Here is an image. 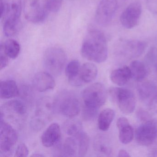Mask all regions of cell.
<instances>
[{
    "label": "cell",
    "mask_w": 157,
    "mask_h": 157,
    "mask_svg": "<svg viewBox=\"0 0 157 157\" xmlns=\"http://www.w3.org/2000/svg\"><path fill=\"white\" fill-rule=\"evenodd\" d=\"M98 69L94 64L86 63L81 67L79 77L83 83H90L96 79Z\"/></svg>",
    "instance_id": "19"
},
{
    "label": "cell",
    "mask_w": 157,
    "mask_h": 157,
    "mask_svg": "<svg viewBox=\"0 0 157 157\" xmlns=\"http://www.w3.org/2000/svg\"><path fill=\"white\" fill-rule=\"evenodd\" d=\"M31 157H44V155H43L42 154H40L39 153H34L31 155Z\"/></svg>",
    "instance_id": "32"
},
{
    "label": "cell",
    "mask_w": 157,
    "mask_h": 157,
    "mask_svg": "<svg viewBox=\"0 0 157 157\" xmlns=\"http://www.w3.org/2000/svg\"><path fill=\"white\" fill-rule=\"evenodd\" d=\"M142 13V6L138 1L130 3L121 13L120 21L124 28L131 29L139 23Z\"/></svg>",
    "instance_id": "11"
},
{
    "label": "cell",
    "mask_w": 157,
    "mask_h": 157,
    "mask_svg": "<svg viewBox=\"0 0 157 157\" xmlns=\"http://www.w3.org/2000/svg\"><path fill=\"white\" fill-rule=\"evenodd\" d=\"M33 83L35 90L40 92L53 90L56 85L55 79L51 74L44 71L36 73L33 79Z\"/></svg>",
    "instance_id": "13"
},
{
    "label": "cell",
    "mask_w": 157,
    "mask_h": 157,
    "mask_svg": "<svg viewBox=\"0 0 157 157\" xmlns=\"http://www.w3.org/2000/svg\"><path fill=\"white\" fill-rule=\"evenodd\" d=\"M127 0H101L95 12L96 22L102 26H108Z\"/></svg>",
    "instance_id": "3"
},
{
    "label": "cell",
    "mask_w": 157,
    "mask_h": 157,
    "mask_svg": "<svg viewBox=\"0 0 157 157\" xmlns=\"http://www.w3.org/2000/svg\"><path fill=\"white\" fill-rule=\"evenodd\" d=\"M48 12L46 0H25V15L29 21L33 23L43 22L46 19Z\"/></svg>",
    "instance_id": "8"
},
{
    "label": "cell",
    "mask_w": 157,
    "mask_h": 157,
    "mask_svg": "<svg viewBox=\"0 0 157 157\" xmlns=\"http://www.w3.org/2000/svg\"><path fill=\"white\" fill-rule=\"evenodd\" d=\"M1 19L3 22L4 34L8 37L15 36L21 28L22 11L21 0H1Z\"/></svg>",
    "instance_id": "2"
},
{
    "label": "cell",
    "mask_w": 157,
    "mask_h": 157,
    "mask_svg": "<svg viewBox=\"0 0 157 157\" xmlns=\"http://www.w3.org/2000/svg\"><path fill=\"white\" fill-rule=\"evenodd\" d=\"M152 105H154V107L156 108V110H157V94L154 97L153 101L152 102Z\"/></svg>",
    "instance_id": "31"
},
{
    "label": "cell",
    "mask_w": 157,
    "mask_h": 157,
    "mask_svg": "<svg viewBox=\"0 0 157 157\" xmlns=\"http://www.w3.org/2000/svg\"><path fill=\"white\" fill-rule=\"evenodd\" d=\"M82 57L90 61L103 63L108 57L107 40L104 33L96 28L89 29L81 47Z\"/></svg>",
    "instance_id": "1"
},
{
    "label": "cell",
    "mask_w": 157,
    "mask_h": 157,
    "mask_svg": "<svg viewBox=\"0 0 157 157\" xmlns=\"http://www.w3.org/2000/svg\"><path fill=\"white\" fill-rule=\"evenodd\" d=\"M111 96L115 100L120 111L125 114H129L136 108V96L129 89L116 88L111 90Z\"/></svg>",
    "instance_id": "7"
},
{
    "label": "cell",
    "mask_w": 157,
    "mask_h": 157,
    "mask_svg": "<svg viewBox=\"0 0 157 157\" xmlns=\"http://www.w3.org/2000/svg\"><path fill=\"white\" fill-rule=\"evenodd\" d=\"M135 138L140 145L148 146L153 143L157 136V121L149 119L141 124L135 132Z\"/></svg>",
    "instance_id": "10"
},
{
    "label": "cell",
    "mask_w": 157,
    "mask_h": 157,
    "mask_svg": "<svg viewBox=\"0 0 157 157\" xmlns=\"http://www.w3.org/2000/svg\"><path fill=\"white\" fill-rule=\"evenodd\" d=\"M78 140V154L79 157H84L88 152L90 145V137L83 131L77 136Z\"/></svg>",
    "instance_id": "25"
},
{
    "label": "cell",
    "mask_w": 157,
    "mask_h": 157,
    "mask_svg": "<svg viewBox=\"0 0 157 157\" xmlns=\"http://www.w3.org/2000/svg\"><path fill=\"white\" fill-rule=\"evenodd\" d=\"M60 126L57 123L51 124L41 136L42 144L46 147H51L58 144L61 139Z\"/></svg>",
    "instance_id": "14"
},
{
    "label": "cell",
    "mask_w": 157,
    "mask_h": 157,
    "mask_svg": "<svg viewBox=\"0 0 157 157\" xmlns=\"http://www.w3.org/2000/svg\"><path fill=\"white\" fill-rule=\"evenodd\" d=\"M118 157H130L129 153L125 150H120L118 152Z\"/></svg>",
    "instance_id": "30"
},
{
    "label": "cell",
    "mask_w": 157,
    "mask_h": 157,
    "mask_svg": "<svg viewBox=\"0 0 157 157\" xmlns=\"http://www.w3.org/2000/svg\"><path fill=\"white\" fill-rule=\"evenodd\" d=\"M64 132L69 136L76 137L82 131L81 122L77 119H70L63 125Z\"/></svg>",
    "instance_id": "23"
},
{
    "label": "cell",
    "mask_w": 157,
    "mask_h": 157,
    "mask_svg": "<svg viewBox=\"0 0 157 157\" xmlns=\"http://www.w3.org/2000/svg\"><path fill=\"white\" fill-rule=\"evenodd\" d=\"M54 105L61 114L71 118L78 115L80 111L78 99L76 95L69 92L59 94L54 101Z\"/></svg>",
    "instance_id": "6"
},
{
    "label": "cell",
    "mask_w": 157,
    "mask_h": 157,
    "mask_svg": "<svg viewBox=\"0 0 157 157\" xmlns=\"http://www.w3.org/2000/svg\"><path fill=\"white\" fill-rule=\"evenodd\" d=\"M106 99V89L102 83L99 82L90 85L82 93L84 106L97 112L105 103Z\"/></svg>",
    "instance_id": "5"
},
{
    "label": "cell",
    "mask_w": 157,
    "mask_h": 157,
    "mask_svg": "<svg viewBox=\"0 0 157 157\" xmlns=\"http://www.w3.org/2000/svg\"><path fill=\"white\" fill-rule=\"evenodd\" d=\"M77 151V143L75 139L73 137L67 138L61 147L59 156L75 157Z\"/></svg>",
    "instance_id": "24"
},
{
    "label": "cell",
    "mask_w": 157,
    "mask_h": 157,
    "mask_svg": "<svg viewBox=\"0 0 157 157\" xmlns=\"http://www.w3.org/2000/svg\"><path fill=\"white\" fill-rule=\"evenodd\" d=\"M148 5L152 11L157 14V0H148Z\"/></svg>",
    "instance_id": "29"
},
{
    "label": "cell",
    "mask_w": 157,
    "mask_h": 157,
    "mask_svg": "<svg viewBox=\"0 0 157 157\" xmlns=\"http://www.w3.org/2000/svg\"><path fill=\"white\" fill-rule=\"evenodd\" d=\"M0 70H2L6 68L9 64V57L5 54L2 46H1L0 50Z\"/></svg>",
    "instance_id": "28"
},
{
    "label": "cell",
    "mask_w": 157,
    "mask_h": 157,
    "mask_svg": "<svg viewBox=\"0 0 157 157\" xmlns=\"http://www.w3.org/2000/svg\"><path fill=\"white\" fill-rule=\"evenodd\" d=\"M66 52L59 47L53 46L47 49L43 58L44 67L49 73L55 76L61 74L67 62Z\"/></svg>",
    "instance_id": "4"
},
{
    "label": "cell",
    "mask_w": 157,
    "mask_h": 157,
    "mask_svg": "<svg viewBox=\"0 0 157 157\" xmlns=\"http://www.w3.org/2000/svg\"><path fill=\"white\" fill-rule=\"evenodd\" d=\"M27 110L24 103L19 100H12L1 107V117L10 118L13 121L23 120L26 117Z\"/></svg>",
    "instance_id": "12"
},
{
    "label": "cell",
    "mask_w": 157,
    "mask_h": 157,
    "mask_svg": "<svg viewBox=\"0 0 157 157\" xmlns=\"http://www.w3.org/2000/svg\"><path fill=\"white\" fill-rule=\"evenodd\" d=\"M29 153V149L27 146L24 143H21L17 147L14 156L16 157H27Z\"/></svg>",
    "instance_id": "27"
},
{
    "label": "cell",
    "mask_w": 157,
    "mask_h": 157,
    "mask_svg": "<svg viewBox=\"0 0 157 157\" xmlns=\"http://www.w3.org/2000/svg\"><path fill=\"white\" fill-rule=\"evenodd\" d=\"M117 126L119 130V139L123 144H127L133 140L134 137V131L130 125L128 120L125 117L118 118L117 122Z\"/></svg>",
    "instance_id": "15"
},
{
    "label": "cell",
    "mask_w": 157,
    "mask_h": 157,
    "mask_svg": "<svg viewBox=\"0 0 157 157\" xmlns=\"http://www.w3.org/2000/svg\"><path fill=\"white\" fill-rule=\"evenodd\" d=\"M80 64L77 60H71L66 68V76L70 83L74 86H80L83 84L79 77Z\"/></svg>",
    "instance_id": "16"
},
{
    "label": "cell",
    "mask_w": 157,
    "mask_h": 157,
    "mask_svg": "<svg viewBox=\"0 0 157 157\" xmlns=\"http://www.w3.org/2000/svg\"><path fill=\"white\" fill-rule=\"evenodd\" d=\"M18 134L9 123L1 118L0 126V149L1 154L11 153L18 140Z\"/></svg>",
    "instance_id": "9"
},
{
    "label": "cell",
    "mask_w": 157,
    "mask_h": 157,
    "mask_svg": "<svg viewBox=\"0 0 157 157\" xmlns=\"http://www.w3.org/2000/svg\"><path fill=\"white\" fill-rule=\"evenodd\" d=\"M115 113L111 108H106L100 113L98 117V128L102 131H107L114 118Z\"/></svg>",
    "instance_id": "20"
},
{
    "label": "cell",
    "mask_w": 157,
    "mask_h": 157,
    "mask_svg": "<svg viewBox=\"0 0 157 157\" xmlns=\"http://www.w3.org/2000/svg\"><path fill=\"white\" fill-rule=\"evenodd\" d=\"M5 54L10 58L15 59L18 57L21 51V46L19 43L13 39H9L1 45Z\"/></svg>",
    "instance_id": "22"
},
{
    "label": "cell",
    "mask_w": 157,
    "mask_h": 157,
    "mask_svg": "<svg viewBox=\"0 0 157 157\" xmlns=\"http://www.w3.org/2000/svg\"><path fill=\"white\" fill-rule=\"evenodd\" d=\"M131 76L135 80L140 82L143 80L147 75L148 71L143 62L138 60L132 61L129 67Z\"/></svg>",
    "instance_id": "21"
},
{
    "label": "cell",
    "mask_w": 157,
    "mask_h": 157,
    "mask_svg": "<svg viewBox=\"0 0 157 157\" xmlns=\"http://www.w3.org/2000/svg\"><path fill=\"white\" fill-rule=\"evenodd\" d=\"M62 0H46V4L48 12H58L62 6Z\"/></svg>",
    "instance_id": "26"
},
{
    "label": "cell",
    "mask_w": 157,
    "mask_h": 157,
    "mask_svg": "<svg viewBox=\"0 0 157 157\" xmlns=\"http://www.w3.org/2000/svg\"><path fill=\"white\" fill-rule=\"evenodd\" d=\"M20 94V90L16 82L13 80L1 81L0 87V95L1 99H10L17 97Z\"/></svg>",
    "instance_id": "18"
},
{
    "label": "cell",
    "mask_w": 157,
    "mask_h": 157,
    "mask_svg": "<svg viewBox=\"0 0 157 157\" xmlns=\"http://www.w3.org/2000/svg\"><path fill=\"white\" fill-rule=\"evenodd\" d=\"M112 82L119 86H123L128 82L132 78L129 67L124 66L112 71L110 74Z\"/></svg>",
    "instance_id": "17"
}]
</instances>
